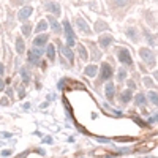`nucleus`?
Listing matches in <instances>:
<instances>
[{"label":"nucleus","mask_w":158,"mask_h":158,"mask_svg":"<svg viewBox=\"0 0 158 158\" xmlns=\"http://www.w3.org/2000/svg\"><path fill=\"white\" fill-rule=\"evenodd\" d=\"M141 57H142L145 62H147L150 67L155 63V55H153V52L149 51V49H141Z\"/></svg>","instance_id":"nucleus-1"},{"label":"nucleus","mask_w":158,"mask_h":158,"mask_svg":"<svg viewBox=\"0 0 158 158\" xmlns=\"http://www.w3.org/2000/svg\"><path fill=\"white\" fill-rule=\"evenodd\" d=\"M63 27H65V33H67L68 44L73 46V43H74V33H73V29L70 27V22H68V21H65V22H63Z\"/></svg>","instance_id":"nucleus-2"},{"label":"nucleus","mask_w":158,"mask_h":158,"mask_svg":"<svg viewBox=\"0 0 158 158\" xmlns=\"http://www.w3.org/2000/svg\"><path fill=\"white\" fill-rule=\"evenodd\" d=\"M119 60L125 65H131V57H130L128 49H120L119 51Z\"/></svg>","instance_id":"nucleus-3"},{"label":"nucleus","mask_w":158,"mask_h":158,"mask_svg":"<svg viewBox=\"0 0 158 158\" xmlns=\"http://www.w3.org/2000/svg\"><path fill=\"white\" fill-rule=\"evenodd\" d=\"M111 74H112V68H111V65L105 63L101 67V74H100V81H105V79H109Z\"/></svg>","instance_id":"nucleus-4"},{"label":"nucleus","mask_w":158,"mask_h":158,"mask_svg":"<svg viewBox=\"0 0 158 158\" xmlns=\"http://www.w3.org/2000/svg\"><path fill=\"white\" fill-rule=\"evenodd\" d=\"M30 14H32V8H30V6H25V8H22L21 11H19L18 19L19 21H25V19H29Z\"/></svg>","instance_id":"nucleus-5"},{"label":"nucleus","mask_w":158,"mask_h":158,"mask_svg":"<svg viewBox=\"0 0 158 158\" xmlns=\"http://www.w3.org/2000/svg\"><path fill=\"white\" fill-rule=\"evenodd\" d=\"M46 10L51 11V13H54V14H60V6L57 5V3H54V2L46 3Z\"/></svg>","instance_id":"nucleus-6"},{"label":"nucleus","mask_w":158,"mask_h":158,"mask_svg":"<svg viewBox=\"0 0 158 158\" xmlns=\"http://www.w3.org/2000/svg\"><path fill=\"white\" fill-rule=\"evenodd\" d=\"M76 24H78V27L82 32H86V33H90V29H88V25H87V22L84 21V19H81V18H78V21H76Z\"/></svg>","instance_id":"nucleus-7"},{"label":"nucleus","mask_w":158,"mask_h":158,"mask_svg":"<svg viewBox=\"0 0 158 158\" xmlns=\"http://www.w3.org/2000/svg\"><path fill=\"white\" fill-rule=\"evenodd\" d=\"M111 43H112V37H109V35H105V37L100 38V46H103V48L109 46Z\"/></svg>","instance_id":"nucleus-8"},{"label":"nucleus","mask_w":158,"mask_h":158,"mask_svg":"<svg viewBox=\"0 0 158 158\" xmlns=\"http://www.w3.org/2000/svg\"><path fill=\"white\" fill-rule=\"evenodd\" d=\"M46 41H48V35H41V37H37V38H35L33 44H35V46H43Z\"/></svg>","instance_id":"nucleus-9"},{"label":"nucleus","mask_w":158,"mask_h":158,"mask_svg":"<svg viewBox=\"0 0 158 158\" xmlns=\"http://www.w3.org/2000/svg\"><path fill=\"white\" fill-rule=\"evenodd\" d=\"M120 100L123 103H128L130 100H131V90H125L123 93L120 95Z\"/></svg>","instance_id":"nucleus-10"},{"label":"nucleus","mask_w":158,"mask_h":158,"mask_svg":"<svg viewBox=\"0 0 158 158\" xmlns=\"http://www.w3.org/2000/svg\"><path fill=\"white\" fill-rule=\"evenodd\" d=\"M48 21H49V24H51V27H52V30H54V32H59V30H60L59 22H57L54 18H48Z\"/></svg>","instance_id":"nucleus-11"},{"label":"nucleus","mask_w":158,"mask_h":158,"mask_svg":"<svg viewBox=\"0 0 158 158\" xmlns=\"http://www.w3.org/2000/svg\"><path fill=\"white\" fill-rule=\"evenodd\" d=\"M126 35L131 38V40H134V41L138 40V32H136V29H133V27H130V29L126 30Z\"/></svg>","instance_id":"nucleus-12"},{"label":"nucleus","mask_w":158,"mask_h":158,"mask_svg":"<svg viewBox=\"0 0 158 158\" xmlns=\"http://www.w3.org/2000/svg\"><path fill=\"white\" fill-rule=\"evenodd\" d=\"M24 48H25V46H24L22 38H18V40H16V49H18V52L22 54V52H24Z\"/></svg>","instance_id":"nucleus-13"},{"label":"nucleus","mask_w":158,"mask_h":158,"mask_svg":"<svg viewBox=\"0 0 158 158\" xmlns=\"http://www.w3.org/2000/svg\"><path fill=\"white\" fill-rule=\"evenodd\" d=\"M106 97L107 98L114 97V86H112V84H107V86H106Z\"/></svg>","instance_id":"nucleus-14"},{"label":"nucleus","mask_w":158,"mask_h":158,"mask_svg":"<svg viewBox=\"0 0 158 158\" xmlns=\"http://www.w3.org/2000/svg\"><path fill=\"white\" fill-rule=\"evenodd\" d=\"M97 71H98V67H95V65H90L88 68H86V74H88V76H93Z\"/></svg>","instance_id":"nucleus-15"},{"label":"nucleus","mask_w":158,"mask_h":158,"mask_svg":"<svg viewBox=\"0 0 158 158\" xmlns=\"http://www.w3.org/2000/svg\"><path fill=\"white\" fill-rule=\"evenodd\" d=\"M149 100L153 105H158V93L157 92H149Z\"/></svg>","instance_id":"nucleus-16"},{"label":"nucleus","mask_w":158,"mask_h":158,"mask_svg":"<svg viewBox=\"0 0 158 158\" xmlns=\"http://www.w3.org/2000/svg\"><path fill=\"white\" fill-rule=\"evenodd\" d=\"M106 29H107V25L101 21H98L97 24H95V30H97V32H103V30H106Z\"/></svg>","instance_id":"nucleus-17"},{"label":"nucleus","mask_w":158,"mask_h":158,"mask_svg":"<svg viewBox=\"0 0 158 158\" xmlns=\"http://www.w3.org/2000/svg\"><path fill=\"white\" fill-rule=\"evenodd\" d=\"M46 29H48V22H46V21H41L40 24L37 25L35 32H43V30H46Z\"/></svg>","instance_id":"nucleus-18"},{"label":"nucleus","mask_w":158,"mask_h":158,"mask_svg":"<svg viewBox=\"0 0 158 158\" xmlns=\"http://www.w3.org/2000/svg\"><path fill=\"white\" fill-rule=\"evenodd\" d=\"M136 103H138V105H145V97H144V95H142V93H138L136 95Z\"/></svg>","instance_id":"nucleus-19"},{"label":"nucleus","mask_w":158,"mask_h":158,"mask_svg":"<svg viewBox=\"0 0 158 158\" xmlns=\"http://www.w3.org/2000/svg\"><path fill=\"white\" fill-rule=\"evenodd\" d=\"M78 52L81 54V57H82V59H87V51L86 49H84V46H78Z\"/></svg>","instance_id":"nucleus-20"},{"label":"nucleus","mask_w":158,"mask_h":158,"mask_svg":"<svg viewBox=\"0 0 158 158\" xmlns=\"http://www.w3.org/2000/svg\"><path fill=\"white\" fill-rule=\"evenodd\" d=\"M114 5L115 6H125V5H128V0H114Z\"/></svg>","instance_id":"nucleus-21"},{"label":"nucleus","mask_w":158,"mask_h":158,"mask_svg":"<svg viewBox=\"0 0 158 158\" xmlns=\"http://www.w3.org/2000/svg\"><path fill=\"white\" fill-rule=\"evenodd\" d=\"M48 57H49V59H54V46H51V44H49L48 46Z\"/></svg>","instance_id":"nucleus-22"},{"label":"nucleus","mask_w":158,"mask_h":158,"mask_svg":"<svg viewBox=\"0 0 158 158\" xmlns=\"http://www.w3.org/2000/svg\"><path fill=\"white\" fill-rule=\"evenodd\" d=\"M125 78H126V71L123 70V68H120V70H119V79H120V81H123Z\"/></svg>","instance_id":"nucleus-23"},{"label":"nucleus","mask_w":158,"mask_h":158,"mask_svg":"<svg viewBox=\"0 0 158 158\" xmlns=\"http://www.w3.org/2000/svg\"><path fill=\"white\" fill-rule=\"evenodd\" d=\"M30 29H32L30 25H24V27H22V33H24V35H29V33H30Z\"/></svg>","instance_id":"nucleus-24"},{"label":"nucleus","mask_w":158,"mask_h":158,"mask_svg":"<svg viewBox=\"0 0 158 158\" xmlns=\"http://www.w3.org/2000/svg\"><path fill=\"white\" fill-rule=\"evenodd\" d=\"M21 74H22V78H24L25 81L29 79V71L25 70V68H22V71H21Z\"/></svg>","instance_id":"nucleus-25"},{"label":"nucleus","mask_w":158,"mask_h":158,"mask_svg":"<svg viewBox=\"0 0 158 158\" xmlns=\"http://www.w3.org/2000/svg\"><path fill=\"white\" fill-rule=\"evenodd\" d=\"M144 82H145V86H147V87H153V82H152V81H150L149 78H145Z\"/></svg>","instance_id":"nucleus-26"},{"label":"nucleus","mask_w":158,"mask_h":158,"mask_svg":"<svg viewBox=\"0 0 158 158\" xmlns=\"http://www.w3.org/2000/svg\"><path fill=\"white\" fill-rule=\"evenodd\" d=\"M18 2H24V0H11V3H13V5H18Z\"/></svg>","instance_id":"nucleus-27"},{"label":"nucleus","mask_w":158,"mask_h":158,"mask_svg":"<svg viewBox=\"0 0 158 158\" xmlns=\"http://www.w3.org/2000/svg\"><path fill=\"white\" fill-rule=\"evenodd\" d=\"M155 78H157V79H158V71H157V73H155Z\"/></svg>","instance_id":"nucleus-28"},{"label":"nucleus","mask_w":158,"mask_h":158,"mask_svg":"<svg viewBox=\"0 0 158 158\" xmlns=\"http://www.w3.org/2000/svg\"><path fill=\"white\" fill-rule=\"evenodd\" d=\"M3 71V68H2V65H0V73H2Z\"/></svg>","instance_id":"nucleus-29"},{"label":"nucleus","mask_w":158,"mask_h":158,"mask_svg":"<svg viewBox=\"0 0 158 158\" xmlns=\"http://www.w3.org/2000/svg\"><path fill=\"white\" fill-rule=\"evenodd\" d=\"M3 87V84H2V81H0V88H2Z\"/></svg>","instance_id":"nucleus-30"}]
</instances>
